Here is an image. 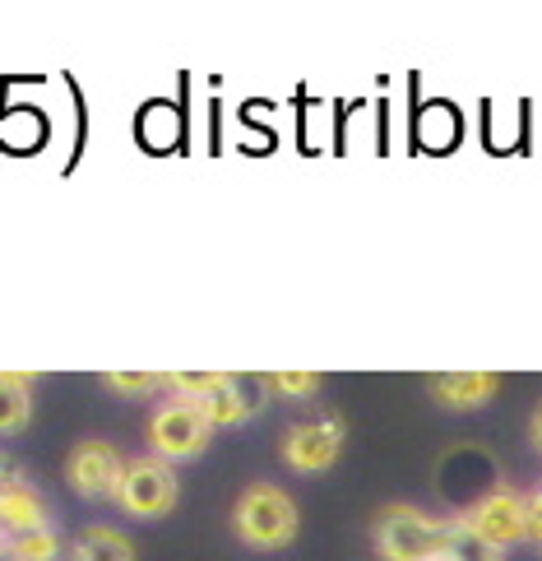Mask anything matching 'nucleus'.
Segmentation results:
<instances>
[{
    "mask_svg": "<svg viewBox=\"0 0 542 561\" xmlns=\"http://www.w3.org/2000/svg\"><path fill=\"white\" fill-rule=\"evenodd\" d=\"M28 417H33V376L0 371V436L24 432Z\"/></svg>",
    "mask_w": 542,
    "mask_h": 561,
    "instance_id": "9b49d317",
    "label": "nucleus"
},
{
    "mask_svg": "<svg viewBox=\"0 0 542 561\" xmlns=\"http://www.w3.org/2000/svg\"><path fill=\"white\" fill-rule=\"evenodd\" d=\"M301 529L297 501L278 483H251L232 506V534L255 552H278L288 548Z\"/></svg>",
    "mask_w": 542,
    "mask_h": 561,
    "instance_id": "f257e3e1",
    "label": "nucleus"
},
{
    "mask_svg": "<svg viewBox=\"0 0 542 561\" xmlns=\"http://www.w3.org/2000/svg\"><path fill=\"white\" fill-rule=\"evenodd\" d=\"M209 440H214V427L186 399H172V404L153 409V417H149V446H153V459H163V465L199 459L209 450Z\"/></svg>",
    "mask_w": 542,
    "mask_h": 561,
    "instance_id": "20e7f679",
    "label": "nucleus"
},
{
    "mask_svg": "<svg viewBox=\"0 0 542 561\" xmlns=\"http://www.w3.org/2000/svg\"><path fill=\"white\" fill-rule=\"evenodd\" d=\"M0 552H5V534H0Z\"/></svg>",
    "mask_w": 542,
    "mask_h": 561,
    "instance_id": "6ab92c4d",
    "label": "nucleus"
},
{
    "mask_svg": "<svg viewBox=\"0 0 542 561\" xmlns=\"http://www.w3.org/2000/svg\"><path fill=\"white\" fill-rule=\"evenodd\" d=\"M103 386L116 390V394L145 399V394L168 390V376H158V371H107V376H103Z\"/></svg>",
    "mask_w": 542,
    "mask_h": 561,
    "instance_id": "2eb2a0df",
    "label": "nucleus"
},
{
    "mask_svg": "<svg viewBox=\"0 0 542 561\" xmlns=\"http://www.w3.org/2000/svg\"><path fill=\"white\" fill-rule=\"evenodd\" d=\"M70 561H135V543L112 525H89L74 538Z\"/></svg>",
    "mask_w": 542,
    "mask_h": 561,
    "instance_id": "ddd939ff",
    "label": "nucleus"
},
{
    "mask_svg": "<svg viewBox=\"0 0 542 561\" xmlns=\"http://www.w3.org/2000/svg\"><path fill=\"white\" fill-rule=\"evenodd\" d=\"M112 501L135 519H163L181 501V483H176L172 465H163V459H153V455L126 459V473H120V488Z\"/></svg>",
    "mask_w": 542,
    "mask_h": 561,
    "instance_id": "7ed1b4c3",
    "label": "nucleus"
},
{
    "mask_svg": "<svg viewBox=\"0 0 542 561\" xmlns=\"http://www.w3.org/2000/svg\"><path fill=\"white\" fill-rule=\"evenodd\" d=\"M5 557L10 561H60V538L56 529H33V534H10L5 538Z\"/></svg>",
    "mask_w": 542,
    "mask_h": 561,
    "instance_id": "4468645a",
    "label": "nucleus"
},
{
    "mask_svg": "<svg viewBox=\"0 0 542 561\" xmlns=\"http://www.w3.org/2000/svg\"><path fill=\"white\" fill-rule=\"evenodd\" d=\"M440 534H446V519L427 515L422 506H408V501H394V506H380L371 525V543L380 561H436Z\"/></svg>",
    "mask_w": 542,
    "mask_h": 561,
    "instance_id": "f03ea898",
    "label": "nucleus"
},
{
    "mask_svg": "<svg viewBox=\"0 0 542 561\" xmlns=\"http://www.w3.org/2000/svg\"><path fill=\"white\" fill-rule=\"evenodd\" d=\"M47 529V501L37 496V488L28 478H14V483L0 488V534H33Z\"/></svg>",
    "mask_w": 542,
    "mask_h": 561,
    "instance_id": "9d476101",
    "label": "nucleus"
},
{
    "mask_svg": "<svg viewBox=\"0 0 542 561\" xmlns=\"http://www.w3.org/2000/svg\"><path fill=\"white\" fill-rule=\"evenodd\" d=\"M524 501H529V543H538V548H542V488H538V492H529Z\"/></svg>",
    "mask_w": 542,
    "mask_h": 561,
    "instance_id": "f3484780",
    "label": "nucleus"
},
{
    "mask_svg": "<svg viewBox=\"0 0 542 561\" xmlns=\"http://www.w3.org/2000/svg\"><path fill=\"white\" fill-rule=\"evenodd\" d=\"M0 561H10V557H5V552H0Z\"/></svg>",
    "mask_w": 542,
    "mask_h": 561,
    "instance_id": "aec40b11",
    "label": "nucleus"
},
{
    "mask_svg": "<svg viewBox=\"0 0 542 561\" xmlns=\"http://www.w3.org/2000/svg\"><path fill=\"white\" fill-rule=\"evenodd\" d=\"M529 436H533V446H538V455H542V404L533 409V423H529Z\"/></svg>",
    "mask_w": 542,
    "mask_h": 561,
    "instance_id": "a211bd4d",
    "label": "nucleus"
},
{
    "mask_svg": "<svg viewBox=\"0 0 542 561\" xmlns=\"http://www.w3.org/2000/svg\"><path fill=\"white\" fill-rule=\"evenodd\" d=\"M464 519H469V529H477L500 552L515 548V543H529V501H524V492H515V488L487 492L477 506H469Z\"/></svg>",
    "mask_w": 542,
    "mask_h": 561,
    "instance_id": "0eeeda50",
    "label": "nucleus"
},
{
    "mask_svg": "<svg viewBox=\"0 0 542 561\" xmlns=\"http://www.w3.org/2000/svg\"><path fill=\"white\" fill-rule=\"evenodd\" d=\"M436 561H506V552L492 548L477 529H469V519H446V534H440V557Z\"/></svg>",
    "mask_w": 542,
    "mask_h": 561,
    "instance_id": "f8f14e48",
    "label": "nucleus"
},
{
    "mask_svg": "<svg viewBox=\"0 0 542 561\" xmlns=\"http://www.w3.org/2000/svg\"><path fill=\"white\" fill-rule=\"evenodd\" d=\"M344 417H307L284 432V465L292 473H325L344 455Z\"/></svg>",
    "mask_w": 542,
    "mask_h": 561,
    "instance_id": "423d86ee",
    "label": "nucleus"
},
{
    "mask_svg": "<svg viewBox=\"0 0 542 561\" xmlns=\"http://www.w3.org/2000/svg\"><path fill=\"white\" fill-rule=\"evenodd\" d=\"M120 473H126V459H120V450L112 446V440H79V446L70 450V459H66L70 488L79 496H89V501L116 496Z\"/></svg>",
    "mask_w": 542,
    "mask_h": 561,
    "instance_id": "6e6552de",
    "label": "nucleus"
},
{
    "mask_svg": "<svg viewBox=\"0 0 542 561\" xmlns=\"http://www.w3.org/2000/svg\"><path fill=\"white\" fill-rule=\"evenodd\" d=\"M265 380H269V394H284V399H311L325 386L320 371H269Z\"/></svg>",
    "mask_w": 542,
    "mask_h": 561,
    "instance_id": "dca6fc26",
    "label": "nucleus"
},
{
    "mask_svg": "<svg viewBox=\"0 0 542 561\" xmlns=\"http://www.w3.org/2000/svg\"><path fill=\"white\" fill-rule=\"evenodd\" d=\"M269 404V380L265 376H237V371H214L209 390L195 399V409L205 413V423L218 427H241Z\"/></svg>",
    "mask_w": 542,
    "mask_h": 561,
    "instance_id": "39448f33",
    "label": "nucleus"
},
{
    "mask_svg": "<svg viewBox=\"0 0 542 561\" xmlns=\"http://www.w3.org/2000/svg\"><path fill=\"white\" fill-rule=\"evenodd\" d=\"M427 390L440 409L450 413H469V409H482L492 404L496 390H500V376L496 371H440L427 380Z\"/></svg>",
    "mask_w": 542,
    "mask_h": 561,
    "instance_id": "1a4fd4ad",
    "label": "nucleus"
}]
</instances>
